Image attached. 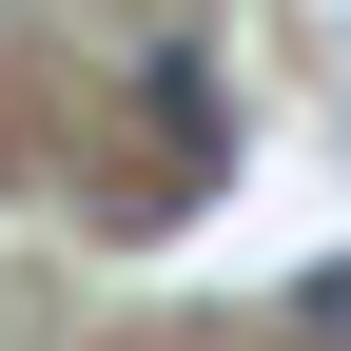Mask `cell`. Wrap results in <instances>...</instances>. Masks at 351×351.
<instances>
[{
  "mask_svg": "<svg viewBox=\"0 0 351 351\" xmlns=\"http://www.w3.org/2000/svg\"><path fill=\"white\" fill-rule=\"evenodd\" d=\"M293 332H313V351H351V254H332V274H293Z\"/></svg>",
  "mask_w": 351,
  "mask_h": 351,
  "instance_id": "cell-1",
  "label": "cell"
}]
</instances>
